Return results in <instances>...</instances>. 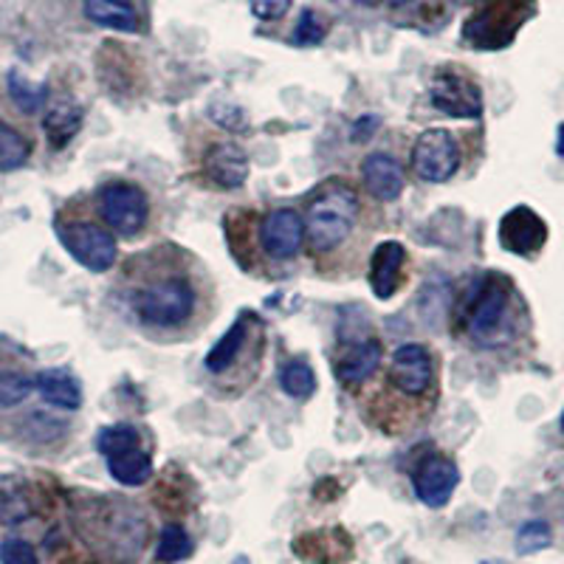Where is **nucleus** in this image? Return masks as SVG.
Instances as JSON below:
<instances>
[{
  "label": "nucleus",
  "mask_w": 564,
  "mask_h": 564,
  "mask_svg": "<svg viewBox=\"0 0 564 564\" xmlns=\"http://www.w3.org/2000/svg\"><path fill=\"white\" fill-rule=\"evenodd\" d=\"M130 311L144 327L175 330L193 322L198 311V289L184 269L159 263L153 274H144L130 291Z\"/></svg>",
  "instance_id": "f257e3e1"
},
{
  "label": "nucleus",
  "mask_w": 564,
  "mask_h": 564,
  "mask_svg": "<svg viewBox=\"0 0 564 564\" xmlns=\"http://www.w3.org/2000/svg\"><path fill=\"white\" fill-rule=\"evenodd\" d=\"M359 218V195L345 181H327L311 195L305 215V238L316 254L339 249Z\"/></svg>",
  "instance_id": "f03ea898"
},
{
  "label": "nucleus",
  "mask_w": 564,
  "mask_h": 564,
  "mask_svg": "<svg viewBox=\"0 0 564 564\" xmlns=\"http://www.w3.org/2000/svg\"><path fill=\"white\" fill-rule=\"evenodd\" d=\"M511 289L500 276H482L466 302V327L480 345H500L511 336Z\"/></svg>",
  "instance_id": "7ed1b4c3"
},
{
  "label": "nucleus",
  "mask_w": 564,
  "mask_h": 564,
  "mask_svg": "<svg viewBox=\"0 0 564 564\" xmlns=\"http://www.w3.org/2000/svg\"><path fill=\"white\" fill-rule=\"evenodd\" d=\"M97 449L108 460V471L122 486H144L153 475V460L141 449V437L128 423H116L99 432Z\"/></svg>",
  "instance_id": "20e7f679"
},
{
  "label": "nucleus",
  "mask_w": 564,
  "mask_h": 564,
  "mask_svg": "<svg viewBox=\"0 0 564 564\" xmlns=\"http://www.w3.org/2000/svg\"><path fill=\"white\" fill-rule=\"evenodd\" d=\"M57 235L65 251L88 271L105 274V271L113 269L119 246L105 226L94 224V220H63L57 226Z\"/></svg>",
  "instance_id": "39448f33"
},
{
  "label": "nucleus",
  "mask_w": 564,
  "mask_h": 564,
  "mask_svg": "<svg viewBox=\"0 0 564 564\" xmlns=\"http://www.w3.org/2000/svg\"><path fill=\"white\" fill-rule=\"evenodd\" d=\"M97 212L108 229L119 231V235H135L148 224L150 204L141 186L130 184V181H110V184L99 186Z\"/></svg>",
  "instance_id": "423d86ee"
},
{
  "label": "nucleus",
  "mask_w": 564,
  "mask_h": 564,
  "mask_svg": "<svg viewBox=\"0 0 564 564\" xmlns=\"http://www.w3.org/2000/svg\"><path fill=\"white\" fill-rule=\"evenodd\" d=\"M412 167H415L417 178L430 181V184H443L460 167V144L449 130H426V133L417 135L415 148H412Z\"/></svg>",
  "instance_id": "0eeeda50"
},
{
  "label": "nucleus",
  "mask_w": 564,
  "mask_h": 564,
  "mask_svg": "<svg viewBox=\"0 0 564 564\" xmlns=\"http://www.w3.org/2000/svg\"><path fill=\"white\" fill-rule=\"evenodd\" d=\"M435 379V365H432L430 350L423 345H401L392 352L390 361V384L406 398H421L432 390Z\"/></svg>",
  "instance_id": "6e6552de"
},
{
  "label": "nucleus",
  "mask_w": 564,
  "mask_h": 564,
  "mask_svg": "<svg viewBox=\"0 0 564 564\" xmlns=\"http://www.w3.org/2000/svg\"><path fill=\"white\" fill-rule=\"evenodd\" d=\"M430 94L432 105L452 119H477L482 113L480 88L460 74H437Z\"/></svg>",
  "instance_id": "1a4fd4ad"
},
{
  "label": "nucleus",
  "mask_w": 564,
  "mask_h": 564,
  "mask_svg": "<svg viewBox=\"0 0 564 564\" xmlns=\"http://www.w3.org/2000/svg\"><path fill=\"white\" fill-rule=\"evenodd\" d=\"M260 243H263L265 254L274 260H289L305 243V220L296 209H274L263 218L260 226Z\"/></svg>",
  "instance_id": "9d476101"
},
{
  "label": "nucleus",
  "mask_w": 564,
  "mask_h": 564,
  "mask_svg": "<svg viewBox=\"0 0 564 564\" xmlns=\"http://www.w3.org/2000/svg\"><path fill=\"white\" fill-rule=\"evenodd\" d=\"M457 482H460V471L455 463L443 455H432L421 460L415 471V494L423 506L443 508L452 500Z\"/></svg>",
  "instance_id": "9b49d317"
},
{
  "label": "nucleus",
  "mask_w": 564,
  "mask_h": 564,
  "mask_svg": "<svg viewBox=\"0 0 564 564\" xmlns=\"http://www.w3.org/2000/svg\"><path fill=\"white\" fill-rule=\"evenodd\" d=\"M547 229L542 224L536 212H531L528 206H517L502 218L500 224V243L508 251L522 257H531L533 251H539L545 246Z\"/></svg>",
  "instance_id": "f8f14e48"
},
{
  "label": "nucleus",
  "mask_w": 564,
  "mask_h": 564,
  "mask_svg": "<svg viewBox=\"0 0 564 564\" xmlns=\"http://www.w3.org/2000/svg\"><path fill=\"white\" fill-rule=\"evenodd\" d=\"M381 365V341L365 336L341 347V356L336 359V376L345 387H359L370 379Z\"/></svg>",
  "instance_id": "ddd939ff"
},
{
  "label": "nucleus",
  "mask_w": 564,
  "mask_h": 564,
  "mask_svg": "<svg viewBox=\"0 0 564 564\" xmlns=\"http://www.w3.org/2000/svg\"><path fill=\"white\" fill-rule=\"evenodd\" d=\"M361 181L376 200H395L404 193V170L390 153H370L361 164Z\"/></svg>",
  "instance_id": "4468645a"
},
{
  "label": "nucleus",
  "mask_w": 564,
  "mask_h": 564,
  "mask_svg": "<svg viewBox=\"0 0 564 564\" xmlns=\"http://www.w3.org/2000/svg\"><path fill=\"white\" fill-rule=\"evenodd\" d=\"M406 251L404 246L395 240H387L379 249L372 251L370 260V289L379 300H390L401 285V274H404Z\"/></svg>",
  "instance_id": "2eb2a0df"
},
{
  "label": "nucleus",
  "mask_w": 564,
  "mask_h": 564,
  "mask_svg": "<svg viewBox=\"0 0 564 564\" xmlns=\"http://www.w3.org/2000/svg\"><path fill=\"white\" fill-rule=\"evenodd\" d=\"M206 178L220 189H238L249 178V155L235 144H218L204 159Z\"/></svg>",
  "instance_id": "dca6fc26"
},
{
  "label": "nucleus",
  "mask_w": 564,
  "mask_h": 564,
  "mask_svg": "<svg viewBox=\"0 0 564 564\" xmlns=\"http://www.w3.org/2000/svg\"><path fill=\"white\" fill-rule=\"evenodd\" d=\"M34 387H37L45 404L57 406V410H79V404H83V390H79L77 379L65 370L37 372Z\"/></svg>",
  "instance_id": "f3484780"
},
{
  "label": "nucleus",
  "mask_w": 564,
  "mask_h": 564,
  "mask_svg": "<svg viewBox=\"0 0 564 564\" xmlns=\"http://www.w3.org/2000/svg\"><path fill=\"white\" fill-rule=\"evenodd\" d=\"M85 14L97 26L113 29V32H135L139 18L130 0H85Z\"/></svg>",
  "instance_id": "a211bd4d"
},
{
  "label": "nucleus",
  "mask_w": 564,
  "mask_h": 564,
  "mask_svg": "<svg viewBox=\"0 0 564 564\" xmlns=\"http://www.w3.org/2000/svg\"><path fill=\"white\" fill-rule=\"evenodd\" d=\"M246 336H249V322L238 319L218 341H215V347L206 352V370L220 376V372H226L229 367L238 365L240 352H243L246 347Z\"/></svg>",
  "instance_id": "6ab92c4d"
},
{
  "label": "nucleus",
  "mask_w": 564,
  "mask_h": 564,
  "mask_svg": "<svg viewBox=\"0 0 564 564\" xmlns=\"http://www.w3.org/2000/svg\"><path fill=\"white\" fill-rule=\"evenodd\" d=\"M43 128L48 141H52V148H65V144L79 133V128H83V110L74 102L54 105V108L45 113Z\"/></svg>",
  "instance_id": "aec40b11"
},
{
  "label": "nucleus",
  "mask_w": 564,
  "mask_h": 564,
  "mask_svg": "<svg viewBox=\"0 0 564 564\" xmlns=\"http://www.w3.org/2000/svg\"><path fill=\"white\" fill-rule=\"evenodd\" d=\"M7 88L12 102L18 105L23 113H37V110L43 108L45 97H48V90H45L43 83H32V79H29L26 74H20L18 68L9 70Z\"/></svg>",
  "instance_id": "412c9836"
},
{
  "label": "nucleus",
  "mask_w": 564,
  "mask_h": 564,
  "mask_svg": "<svg viewBox=\"0 0 564 564\" xmlns=\"http://www.w3.org/2000/svg\"><path fill=\"white\" fill-rule=\"evenodd\" d=\"M280 387L291 398H308L316 390L314 367L305 359H291L280 367Z\"/></svg>",
  "instance_id": "4be33fe9"
},
{
  "label": "nucleus",
  "mask_w": 564,
  "mask_h": 564,
  "mask_svg": "<svg viewBox=\"0 0 564 564\" xmlns=\"http://www.w3.org/2000/svg\"><path fill=\"white\" fill-rule=\"evenodd\" d=\"M189 553H193V539H189V533H186L184 528L167 525L164 531H161L159 547H155V556H159V562H164V564L184 562Z\"/></svg>",
  "instance_id": "5701e85b"
},
{
  "label": "nucleus",
  "mask_w": 564,
  "mask_h": 564,
  "mask_svg": "<svg viewBox=\"0 0 564 564\" xmlns=\"http://www.w3.org/2000/svg\"><path fill=\"white\" fill-rule=\"evenodd\" d=\"M29 159V141L9 128L7 122H0V173L18 170L20 164H26Z\"/></svg>",
  "instance_id": "b1692460"
},
{
  "label": "nucleus",
  "mask_w": 564,
  "mask_h": 564,
  "mask_svg": "<svg viewBox=\"0 0 564 564\" xmlns=\"http://www.w3.org/2000/svg\"><path fill=\"white\" fill-rule=\"evenodd\" d=\"M551 542L553 533L545 520H531L517 531V553H520V556H531V553L545 551V547H551Z\"/></svg>",
  "instance_id": "393cba45"
},
{
  "label": "nucleus",
  "mask_w": 564,
  "mask_h": 564,
  "mask_svg": "<svg viewBox=\"0 0 564 564\" xmlns=\"http://www.w3.org/2000/svg\"><path fill=\"white\" fill-rule=\"evenodd\" d=\"M34 390V379L23 376V372H0V404L18 406L29 398Z\"/></svg>",
  "instance_id": "a878e982"
},
{
  "label": "nucleus",
  "mask_w": 564,
  "mask_h": 564,
  "mask_svg": "<svg viewBox=\"0 0 564 564\" xmlns=\"http://www.w3.org/2000/svg\"><path fill=\"white\" fill-rule=\"evenodd\" d=\"M0 564H40L37 553L23 539H9L0 547Z\"/></svg>",
  "instance_id": "bb28decb"
},
{
  "label": "nucleus",
  "mask_w": 564,
  "mask_h": 564,
  "mask_svg": "<svg viewBox=\"0 0 564 564\" xmlns=\"http://www.w3.org/2000/svg\"><path fill=\"white\" fill-rule=\"evenodd\" d=\"M322 37H325V26L319 23V18H316L314 12H302L300 26H296V34H294L296 43L314 45V43H319Z\"/></svg>",
  "instance_id": "cd10ccee"
},
{
  "label": "nucleus",
  "mask_w": 564,
  "mask_h": 564,
  "mask_svg": "<svg viewBox=\"0 0 564 564\" xmlns=\"http://www.w3.org/2000/svg\"><path fill=\"white\" fill-rule=\"evenodd\" d=\"M251 12L260 20H280L291 9V0H249Z\"/></svg>",
  "instance_id": "c85d7f7f"
},
{
  "label": "nucleus",
  "mask_w": 564,
  "mask_h": 564,
  "mask_svg": "<svg viewBox=\"0 0 564 564\" xmlns=\"http://www.w3.org/2000/svg\"><path fill=\"white\" fill-rule=\"evenodd\" d=\"M212 116H215V122L224 124L229 130H243L246 128V116L240 108H231V105H215L212 108Z\"/></svg>",
  "instance_id": "c756f323"
},
{
  "label": "nucleus",
  "mask_w": 564,
  "mask_h": 564,
  "mask_svg": "<svg viewBox=\"0 0 564 564\" xmlns=\"http://www.w3.org/2000/svg\"><path fill=\"white\" fill-rule=\"evenodd\" d=\"M372 130H379V116H365V119H359V124L352 128V141L365 144V141L370 139Z\"/></svg>",
  "instance_id": "7c9ffc66"
},
{
  "label": "nucleus",
  "mask_w": 564,
  "mask_h": 564,
  "mask_svg": "<svg viewBox=\"0 0 564 564\" xmlns=\"http://www.w3.org/2000/svg\"><path fill=\"white\" fill-rule=\"evenodd\" d=\"M556 153L564 159V124L558 128V141H556Z\"/></svg>",
  "instance_id": "2f4dec72"
},
{
  "label": "nucleus",
  "mask_w": 564,
  "mask_h": 564,
  "mask_svg": "<svg viewBox=\"0 0 564 564\" xmlns=\"http://www.w3.org/2000/svg\"><path fill=\"white\" fill-rule=\"evenodd\" d=\"M392 3H395V7H398V3H406V0H392Z\"/></svg>",
  "instance_id": "473e14b6"
},
{
  "label": "nucleus",
  "mask_w": 564,
  "mask_h": 564,
  "mask_svg": "<svg viewBox=\"0 0 564 564\" xmlns=\"http://www.w3.org/2000/svg\"><path fill=\"white\" fill-rule=\"evenodd\" d=\"M562 432H564V410H562Z\"/></svg>",
  "instance_id": "72a5a7b5"
},
{
  "label": "nucleus",
  "mask_w": 564,
  "mask_h": 564,
  "mask_svg": "<svg viewBox=\"0 0 564 564\" xmlns=\"http://www.w3.org/2000/svg\"><path fill=\"white\" fill-rule=\"evenodd\" d=\"M486 564H502V562H486Z\"/></svg>",
  "instance_id": "f704fd0d"
}]
</instances>
